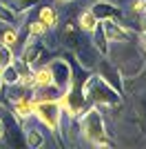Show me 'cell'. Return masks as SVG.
<instances>
[{
  "label": "cell",
  "instance_id": "cell-1",
  "mask_svg": "<svg viewBox=\"0 0 146 149\" xmlns=\"http://www.w3.org/2000/svg\"><path fill=\"white\" fill-rule=\"evenodd\" d=\"M106 58L120 69L122 78L126 80L137 78L146 65V56L140 51L137 42H109Z\"/></svg>",
  "mask_w": 146,
  "mask_h": 149
},
{
  "label": "cell",
  "instance_id": "cell-2",
  "mask_svg": "<svg viewBox=\"0 0 146 149\" xmlns=\"http://www.w3.org/2000/svg\"><path fill=\"white\" fill-rule=\"evenodd\" d=\"M82 89H84V96H86V100H89V105L100 107L102 111L120 109L122 107V96H124V93H120L117 89H113L111 85H106V82H104L100 76H95L93 71L86 76Z\"/></svg>",
  "mask_w": 146,
  "mask_h": 149
},
{
  "label": "cell",
  "instance_id": "cell-3",
  "mask_svg": "<svg viewBox=\"0 0 146 149\" xmlns=\"http://www.w3.org/2000/svg\"><path fill=\"white\" fill-rule=\"evenodd\" d=\"M78 129H80V140L84 145L95 147L97 140L109 136L106 131V120H104V111L95 105H89L84 111L78 116Z\"/></svg>",
  "mask_w": 146,
  "mask_h": 149
},
{
  "label": "cell",
  "instance_id": "cell-4",
  "mask_svg": "<svg viewBox=\"0 0 146 149\" xmlns=\"http://www.w3.org/2000/svg\"><path fill=\"white\" fill-rule=\"evenodd\" d=\"M33 118L42 125L47 134L58 136L60 134V123H62V109L58 100H47V98H33Z\"/></svg>",
  "mask_w": 146,
  "mask_h": 149
},
{
  "label": "cell",
  "instance_id": "cell-5",
  "mask_svg": "<svg viewBox=\"0 0 146 149\" xmlns=\"http://www.w3.org/2000/svg\"><path fill=\"white\" fill-rule=\"evenodd\" d=\"M55 38H58V47H62L64 51H75L86 40V33H82V29L73 18H67L55 29Z\"/></svg>",
  "mask_w": 146,
  "mask_h": 149
},
{
  "label": "cell",
  "instance_id": "cell-6",
  "mask_svg": "<svg viewBox=\"0 0 146 149\" xmlns=\"http://www.w3.org/2000/svg\"><path fill=\"white\" fill-rule=\"evenodd\" d=\"M93 74L100 76V78H102L106 85H111V87L117 89L120 93H124V78H122L120 69H117L106 56H100V60H97L95 69H93Z\"/></svg>",
  "mask_w": 146,
  "mask_h": 149
},
{
  "label": "cell",
  "instance_id": "cell-7",
  "mask_svg": "<svg viewBox=\"0 0 146 149\" xmlns=\"http://www.w3.org/2000/svg\"><path fill=\"white\" fill-rule=\"evenodd\" d=\"M51 76H53V85L58 89H67V85L73 78V65L69 62L67 56H53L49 60Z\"/></svg>",
  "mask_w": 146,
  "mask_h": 149
},
{
  "label": "cell",
  "instance_id": "cell-8",
  "mask_svg": "<svg viewBox=\"0 0 146 149\" xmlns=\"http://www.w3.org/2000/svg\"><path fill=\"white\" fill-rule=\"evenodd\" d=\"M22 136H24V147L29 149H38L47 145V129L36 118H29L22 123Z\"/></svg>",
  "mask_w": 146,
  "mask_h": 149
},
{
  "label": "cell",
  "instance_id": "cell-9",
  "mask_svg": "<svg viewBox=\"0 0 146 149\" xmlns=\"http://www.w3.org/2000/svg\"><path fill=\"white\" fill-rule=\"evenodd\" d=\"M89 7L97 20H124V9L113 0H91Z\"/></svg>",
  "mask_w": 146,
  "mask_h": 149
},
{
  "label": "cell",
  "instance_id": "cell-10",
  "mask_svg": "<svg viewBox=\"0 0 146 149\" xmlns=\"http://www.w3.org/2000/svg\"><path fill=\"white\" fill-rule=\"evenodd\" d=\"M73 56H75V62H78V65H80L82 69H86V71H93L102 54H100V51H97L95 47H93V42L89 40V38H86L84 42H82V45L78 47V49L73 51Z\"/></svg>",
  "mask_w": 146,
  "mask_h": 149
},
{
  "label": "cell",
  "instance_id": "cell-11",
  "mask_svg": "<svg viewBox=\"0 0 146 149\" xmlns=\"http://www.w3.org/2000/svg\"><path fill=\"white\" fill-rule=\"evenodd\" d=\"M33 16H36L40 22H44L51 31H55L58 27H60V22H62V13H60V9H58V5H53V2H42V5H36Z\"/></svg>",
  "mask_w": 146,
  "mask_h": 149
},
{
  "label": "cell",
  "instance_id": "cell-12",
  "mask_svg": "<svg viewBox=\"0 0 146 149\" xmlns=\"http://www.w3.org/2000/svg\"><path fill=\"white\" fill-rule=\"evenodd\" d=\"M33 105H36V100H33V93L31 96H24V98H20V100H13L11 105V111H13V116L20 120V125L24 123V120H29V118H33Z\"/></svg>",
  "mask_w": 146,
  "mask_h": 149
},
{
  "label": "cell",
  "instance_id": "cell-13",
  "mask_svg": "<svg viewBox=\"0 0 146 149\" xmlns=\"http://www.w3.org/2000/svg\"><path fill=\"white\" fill-rule=\"evenodd\" d=\"M0 42L11 47L16 54H18L20 45H22V27L20 25H9V27H2L0 29Z\"/></svg>",
  "mask_w": 146,
  "mask_h": 149
},
{
  "label": "cell",
  "instance_id": "cell-14",
  "mask_svg": "<svg viewBox=\"0 0 146 149\" xmlns=\"http://www.w3.org/2000/svg\"><path fill=\"white\" fill-rule=\"evenodd\" d=\"M20 25H22V31L27 33V36H33V38H47L49 33H51V29H49L44 22H40L36 16H27V18H22V20H20Z\"/></svg>",
  "mask_w": 146,
  "mask_h": 149
},
{
  "label": "cell",
  "instance_id": "cell-15",
  "mask_svg": "<svg viewBox=\"0 0 146 149\" xmlns=\"http://www.w3.org/2000/svg\"><path fill=\"white\" fill-rule=\"evenodd\" d=\"M73 20L78 22V27L82 29V33H86V36H89V33H91V31L95 29L97 25H100V20H97V16L91 11V7L80 9V11L75 13V18H73Z\"/></svg>",
  "mask_w": 146,
  "mask_h": 149
},
{
  "label": "cell",
  "instance_id": "cell-16",
  "mask_svg": "<svg viewBox=\"0 0 146 149\" xmlns=\"http://www.w3.org/2000/svg\"><path fill=\"white\" fill-rule=\"evenodd\" d=\"M20 16L16 9L11 7V2H7V0H0V27H9V25H20Z\"/></svg>",
  "mask_w": 146,
  "mask_h": 149
},
{
  "label": "cell",
  "instance_id": "cell-17",
  "mask_svg": "<svg viewBox=\"0 0 146 149\" xmlns=\"http://www.w3.org/2000/svg\"><path fill=\"white\" fill-rule=\"evenodd\" d=\"M89 40L93 42V47H95L102 56H106V51H109V38H106V31H104L102 20H100V25H97L95 29L89 33Z\"/></svg>",
  "mask_w": 146,
  "mask_h": 149
},
{
  "label": "cell",
  "instance_id": "cell-18",
  "mask_svg": "<svg viewBox=\"0 0 146 149\" xmlns=\"http://www.w3.org/2000/svg\"><path fill=\"white\" fill-rule=\"evenodd\" d=\"M33 78H36V87H33V89H42V87L53 85V76H51L49 62H42V65L33 67Z\"/></svg>",
  "mask_w": 146,
  "mask_h": 149
},
{
  "label": "cell",
  "instance_id": "cell-19",
  "mask_svg": "<svg viewBox=\"0 0 146 149\" xmlns=\"http://www.w3.org/2000/svg\"><path fill=\"white\" fill-rule=\"evenodd\" d=\"M0 76H2V85H13V82H18L20 80V76H18V69H16V65H7L5 69H0Z\"/></svg>",
  "mask_w": 146,
  "mask_h": 149
},
{
  "label": "cell",
  "instance_id": "cell-20",
  "mask_svg": "<svg viewBox=\"0 0 146 149\" xmlns=\"http://www.w3.org/2000/svg\"><path fill=\"white\" fill-rule=\"evenodd\" d=\"M13 60H16V51H13L11 47H7V45L0 42V69H5L7 65H11Z\"/></svg>",
  "mask_w": 146,
  "mask_h": 149
},
{
  "label": "cell",
  "instance_id": "cell-21",
  "mask_svg": "<svg viewBox=\"0 0 146 149\" xmlns=\"http://www.w3.org/2000/svg\"><path fill=\"white\" fill-rule=\"evenodd\" d=\"M137 47H140V51L146 56V31H140V33H137Z\"/></svg>",
  "mask_w": 146,
  "mask_h": 149
},
{
  "label": "cell",
  "instance_id": "cell-22",
  "mask_svg": "<svg viewBox=\"0 0 146 149\" xmlns=\"http://www.w3.org/2000/svg\"><path fill=\"white\" fill-rule=\"evenodd\" d=\"M135 31H146V13H142L140 18H135Z\"/></svg>",
  "mask_w": 146,
  "mask_h": 149
},
{
  "label": "cell",
  "instance_id": "cell-23",
  "mask_svg": "<svg viewBox=\"0 0 146 149\" xmlns=\"http://www.w3.org/2000/svg\"><path fill=\"white\" fill-rule=\"evenodd\" d=\"M53 5H71V2H75V0H51Z\"/></svg>",
  "mask_w": 146,
  "mask_h": 149
},
{
  "label": "cell",
  "instance_id": "cell-24",
  "mask_svg": "<svg viewBox=\"0 0 146 149\" xmlns=\"http://www.w3.org/2000/svg\"><path fill=\"white\" fill-rule=\"evenodd\" d=\"M2 136H5V127H2V120H0V143H2Z\"/></svg>",
  "mask_w": 146,
  "mask_h": 149
},
{
  "label": "cell",
  "instance_id": "cell-25",
  "mask_svg": "<svg viewBox=\"0 0 146 149\" xmlns=\"http://www.w3.org/2000/svg\"><path fill=\"white\" fill-rule=\"evenodd\" d=\"M0 29H2V27H0Z\"/></svg>",
  "mask_w": 146,
  "mask_h": 149
}]
</instances>
